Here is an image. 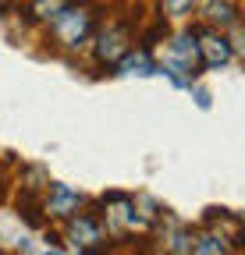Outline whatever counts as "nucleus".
<instances>
[{
  "instance_id": "obj_1",
  "label": "nucleus",
  "mask_w": 245,
  "mask_h": 255,
  "mask_svg": "<svg viewBox=\"0 0 245 255\" xmlns=\"http://www.w3.org/2000/svg\"><path fill=\"white\" fill-rule=\"evenodd\" d=\"M53 36H57V43H64V46H82L89 36H93V11L89 7H64L53 21Z\"/></svg>"
},
{
  "instance_id": "obj_2",
  "label": "nucleus",
  "mask_w": 245,
  "mask_h": 255,
  "mask_svg": "<svg viewBox=\"0 0 245 255\" xmlns=\"http://www.w3.org/2000/svg\"><path fill=\"white\" fill-rule=\"evenodd\" d=\"M128 50H132V28L125 21H107L96 36V60L110 68V64H121Z\"/></svg>"
},
{
  "instance_id": "obj_3",
  "label": "nucleus",
  "mask_w": 245,
  "mask_h": 255,
  "mask_svg": "<svg viewBox=\"0 0 245 255\" xmlns=\"http://www.w3.org/2000/svg\"><path fill=\"white\" fill-rule=\"evenodd\" d=\"M192 36H196V43H199V57H203V68H224V64L231 60V39L228 36H221L217 28H210V25H203V28H192Z\"/></svg>"
},
{
  "instance_id": "obj_4",
  "label": "nucleus",
  "mask_w": 245,
  "mask_h": 255,
  "mask_svg": "<svg viewBox=\"0 0 245 255\" xmlns=\"http://www.w3.org/2000/svg\"><path fill=\"white\" fill-rule=\"evenodd\" d=\"M100 223H107L110 231H135V227H142V216H139V209H135V202L128 199V195H110V199H103V220Z\"/></svg>"
},
{
  "instance_id": "obj_5",
  "label": "nucleus",
  "mask_w": 245,
  "mask_h": 255,
  "mask_svg": "<svg viewBox=\"0 0 245 255\" xmlns=\"http://www.w3.org/2000/svg\"><path fill=\"white\" fill-rule=\"evenodd\" d=\"M68 238L75 248H85V252H93V255H103L100 252V241H103V223L100 216H89V213H75L68 220Z\"/></svg>"
},
{
  "instance_id": "obj_6",
  "label": "nucleus",
  "mask_w": 245,
  "mask_h": 255,
  "mask_svg": "<svg viewBox=\"0 0 245 255\" xmlns=\"http://www.w3.org/2000/svg\"><path fill=\"white\" fill-rule=\"evenodd\" d=\"M171 68L185 71V78H196L203 71V57H199V43L192 36V28L178 32V36L171 39Z\"/></svg>"
},
{
  "instance_id": "obj_7",
  "label": "nucleus",
  "mask_w": 245,
  "mask_h": 255,
  "mask_svg": "<svg viewBox=\"0 0 245 255\" xmlns=\"http://www.w3.org/2000/svg\"><path fill=\"white\" fill-rule=\"evenodd\" d=\"M46 216H53V220H71L78 209H82V195L78 191H71L68 184H50V191H46V199H43V206H39Z\"/></svg>"
},
{
  "instance_id": "obj_8",
  "label": "nucleus",
  "mask_w": 245,
  "mask_h": 255,
  "mask_svg": "<svg viewBox=\"0 0 245 255\" xmlns=\"http://www.w3.org/2000/svg\"><path fill=\"white\" fill-rule=\"evenodd\" d=\"M189 255H228V238L224 234H199L189 245Z\"/></svg>"
},
{
  "instance_id": "obj_9",
  "label": "nucleus",
  "mask_w": 245,
  "mask_h": 255,
  "mask_svg": "<svg viewBox=\"0 0 245 255\" xmlns=\"http://www.w3.org/2000/svg\"><path fill=\"white\" fill-rule=\"evenodd\" d=\"M206 25L210 28H228V25H235L238 18H235V4H228V0H210V4H206Z\"/></svg>"
},
{
  "instance_id": "obj_10",
  "label": "nucleus",
  "mask_w": 245,
  "mask_h": 255,
  "mask_svg": "<svg viewBox=\"0 0 245 255\" xmlns=\"http://www.w3.org/2000/svg\"><path fill=\"white\" fill-rule=\"evenodd\" d=\"M121 71H132V75H153L157 71V64H153V57L142 50H128L125 57H121Z\"/></svg>"
},
{
  "instance_id": "obj_11",
  "label": "nucleus",
  "mask_w": 245,
  "mask_h": 255,
  "mask_svg": "<svg viewBox=\"0 0 245 255\" xmlns=\"http://www.w3.org/2000/svg\"><path fill=\"white\" fill-rule=\"evenodd\" d=\"M68 7V0H32V4H28V18H36V21H53L60 11Z\"/></svg>"
},
{
  "instance_id": "obj_12",
  "label": "nucleus",
  "mask_w": 245,
  "mask_h": 255,
  "mask_svg": "<svg viewBox=\"0 0 245 255\" xmlns=\"http://www.w3.org/2000/svg\"><path fill=\"white\" fill-rule=\"evenodd\" d=\"M11 4H14V0H0V14H7V11H11Z\"/></svg>"
},
{
  "instance_id": "obj_13",
  "label": "nucleus",
  "mask_w": 245,
  "mask_h": 255,
  "mask_svg": "<svg viewBox=\"0 0 245 255\" xmlns=\"http://www.w3.org/2000/svg\"><path fill=\"white\" fill-rule=\"evenodd\" d=\"M46 255H64V252H46Z\"/></svg>"
}]
</instances>
